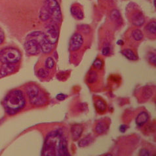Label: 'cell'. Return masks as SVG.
<instances>
[{"mask_svg": "<svg viewBox=\"0 0 156 156\" xmlns=\"http://www.w3.org/2000/svg\"><path fill=\"white\" fill-rule=\"evenodd\" d=\"M26 105V100L22 90L15 89L11 90L3 101V106L6 113L15 115L23 110Z\"/></svg>", "mask_w": 156, "mask_h": 156, "instance_id": "obj_1", "label": "cell"}, {"mask_svg": "<svg viewBox=\"0 0 156 156\" xmlns=\"http://www.w3.org/2000/svg\"><path fill=\"white\" fill-rule=\"evenodd\" d=\"M63 136V131L61 129L55 130L49 133L45 138L42 155H57L60 142Z\"/></svg>", "mask_w": 156, "mask_h": 156, "instance_id": "obj_2", "label": "cell"}, {"mask_svg": "<svg viewBox=\"0 0 156 156\" xmlns=\"http://www.w3.org/2000/svg\"><path fill=\"white\" fill-rule=\"evenodd\" d=\"M26 92L30 102L34 106H41L47 102V98L45 94L36 85H28L26 87Z\"/></svg>", "mask_w": 156, "mask_h": 156, "instance_id": "obj_3", "label": "cell"}, {"mask_svg": "<svg viewBox=\"0 0 156 156\" xmlns=\"http://www.w3.org/2000/svg\"><path fill=\"white\" fill-rule=\"evenodd\" d=\"M21 59V53L17 49L8 47L0 51V62L3 64H16Z\"/></svg>", "mask_w": 156, "mask_h": 156, "instance_id": "obj_4", "label": "cell"}, {"mask_svg": "<svg viewBox=\"0 0 156 156\" xmlns=\"http://www.w3.org/2000/svg\"><path fill=\"white\" fill-rule=\"evenodd\" d=\"M27 38H32L36 40L41 47V51L44 54H49L53 49V45L47 40L45 33L42 32H34L30 33Z\"/></svg>", "mask_w": 156, "mask_h": 156, "instance_id": "obj_5", "label": "cell"}, {"mask_svg": "<svg viewBox=\"0 0 156 156\" xmlns=\"http://www.w3.org/2000/svg\"><path fill=\"white\" fill-rule=\"evenodd\" d=\"M43 6L48 11L52 20L57 24L60 23L62 20V13L60 5L57 0H45Z\"/></svg>", "mask_w": 156, "mask_h": 156, "instance_id": "obj_6", "label": "cell"}, {"mask_svg": "<svg viewBox=\"0 0 156 156\" xmlns=\"http://www.w3.org/2000/svg\"><path fill=\"white\" fill-rule=\"evenodd\" d=\"M47 40L51 44H55L58 40L59 36V28L57 23L51 20V23L47 26L46 32L45 33Z\"/></svg>", "mask_w": 156, "mask_h": 156, "instance_id": "obj_7", "label": "cell"}, {"mask_svg": "<svg viewBox=\"0 0 156 156\" xmlns=\"http://www.w3.org/2000/svg\"><path fill=\"white\" fill-rule=\"evenodd\" d=\"M24 49L30 55H36L40 53L41 47L38 42L32 38H27L24 43Z\"/></svg>", "mask_w": 156, "mask_h": 156, "instance_id": "obj_8", "label": "cell"}, {"mask_svg": "<svg viewBox=\"0 0 156 156\" xmlns=\"http://www.w3.org/2000/svg\"><path fill=\"white\" fill-rule=\"evenodd\" d=\"M83 44V38L79 33L74 34L71 37L70 42V49L72 51L79 50Z\"/></svg>", "mask_w": 156, "mask_h": 156, "instance_id": "obj_9", "label": "cell"}, {"mask_svg": "<svg viewBox=\"0 0 156 156\" xmlns=\"http://www.w3.org/2000/svg\"><path fill=\"white\" fill-rule=\"evenodd\" d=\"M16 66L15 64H3L0 67V78L5 77L15 72Z\"/></svg>", "mask_w": 156, "mask_h": 156, "instance_id": "obj_10", "label": "cell"}, {"mask_svg": "<svg viewBox=\"0 0 156 156\" xmlns=\"http://www.w3.org/2000/svg\"><path fill=\"white\" fill-rule=\"evenodd\" d=\"M83 127L80 124H75L72 125L71 127L72 137L73 140H77L81 137L82 133H83Z\"/></svg>", "mask_w": 156, "mask_h": 156, "instance_id": "obj_11", "label": "cell"}, {"mask_svg": "<svg viewBox=\"0 0 156 156\" xmlns=\"http://www.w3.org/2000/svg\"><path fill=\"white\" fill-rule=\"evenodd\" d=\"M145 22L144 16L141 12H136L132 16V23L136 27H141Z\"/></svg>", "mask_w": 156, "mask_h": 156, "instance_id": "obj_12", "label": "cell"}, {"mask_svg": "<svg viewBox=\"0 0 156 156\" xmlns=\"http://www.w3.org/2000/svg\"><path fill=\"white\" fill-rule=\"evenodd\" d=\"M149 119V115L146 112H141L136 118V123L138 126L142 127Z\"/></svg>", "mask_w": 156, "mask_h": 156, "instance_id": "obj_13", "label": "cell"}, {"mask_svg": "<svg viewBox=\"0 0 156 156\" xmlns=\"http://www.w3.org/2000/svg\"><path fill=\"white\" fill-rule=\"evenodd\" d=\"M70 11L72 15L74 16L76 19L78 20H82L83 19V12L80 7H78L77 5H73L71 7Z\"/></svg>", "mask_w": 156, "mask_h": 156, "instance_id": "obj_14", "label": "cell"}, {"mask_svg": "<svg viewBox=\"0 0 156 156\" xmlns=\"http://www.w3.org/2000/svg\"><path fill=\"white\" fill-rule=\"evenodd\" d=\"M108 128V124L105 122V121H99L95 126L94 130L95 132L99 135H101V134L105 133Z\"/></svg>", "mask_w": 156, "mask_h": 156, "instance_id": "obj_15", "label": "cell"}, {"mask_svg": "<svg viewBox=\"0 0 156 156\" xmlns=\"http://www.w3.org/2000/svg\"><path fill=\"white\" fill-rule=\"evenodd\" d=\"M95 106L100 112H105L107 110V105L102 99H97L95 101Z\"/></svg>", "mask_w": 156, "mask_h": 156, "instance_id": "obj_16", "label": "cell"}, {"mask_svg": "<svg viewBox=\"0 0 156 156\" xmlns=\"http://www.w3.org/2000/svg\"><path fill=\"white\" fill-rule=\"evenodd\" d=\"M122 54L130 60H136L138 59L137 56L135 55V53L130 49H125L123 50Z\"/></svg>", "mask_w": 156, "mask_h": 156, "instance_id": "obj_17", "label": "cell"}, {"mask_svg": "<svg viewBox=\"0 0 156 156\" xmlns=\"http://www.w3.org/2000/svg\"><path fill=\"white\" fill-rule=\"evenodd\" d=\"M110 17H111V19L113 21L115 22L116 23H119V24L122 23V19H121V14L118 10L114 9L113 11H112Z\"/></svg>", "mask_w": 156, "mask_h": 156, "instance_id": "obj_18", "label": "cell"}, {"mask_svg": "<svg viewBox=\"0 0 156 156\" xmlns=\"http://www.w3.org/2000/svg\"><path fill=\"white\" fill-rule=\"evenodd\" d=\"M39 17H40V20L43 22L47 21L49 19H51V16L49 14L48 11H47V9L44 6H43L42 8L41 9L40 15H39Z\"/></svg>", "mask_w": 156, "mask_h": 156, "instance_id": "obj_19", "label": "cell"}, {"mask_svg": "<svg viewBox=\"0 0 156 156\" xmlns=\"http://www.w3.org/2000/svg\"><path fill=\"white\" fill-rule=\"evenodd\" d=\"M92 141H93L92 136L89 135L83 138H82L81 140H80L79 143H78V146H79L80 148H84V147L89 146L90 143L92 142Z\"/></svg>", "mask_w": 156, "mask_h": 156, "instance_id": "obj_20", "label": "cell"}, {"mask_svg": "<svg viewBox=\"0 0 156 156\" xmlns=\"http://www.w3.org/2000/svg\"><path fill=\"white\" fill-rule=\"evenodd\" d=\"M97 73L96 71L91 70L88 73L87 77V81L89 83H94V82H96L97 80Z\"/></svg>", "mask_w": 156, "mask_h": 156, "instance_id": "obj_21", "label": "cell"}, {"mask_svg": "<svg viewBox=\"0 0 156 156\" xmlns=\"http://www.w3.org/2000/svg\"><path fill=\"white\" fill-rule=\"evenodd\" d=\"M142 95L144 99H149L152 97L153 90L150 87L146 86L142 89Z\"/></svg>", "mask_w": 156, "mask_h": 156, "instance_id": "obj_22", "label": "cell"}, {"mask_svg": "<svg viewBox=\"0 0 156 156\" xmlns=\"http://www.w3.org/2000/svg\"><path fill=\"white\" fill-rule=\"evenodd\" d=\"M132 37L135 41H140L144 37V35H143V33L140 30L136 29L133 31Z\"/></svg>", "mask_w": 156, "mask_h": 156, "instance_id": "obj_23", "label": "cell"}, {"mask_svg": "<svg viewBox=\"0 0 156 156\" xmlns=\"http://www.w3.org/2000/svg\"><path fill=\"white\" fill-rule=\"evenodd\" d=\"M146 30L147 32L151 34H155L156 33V23L155 21L151 22L146 27Z\"/></svg>", "mask_w": 156, "mask_h": 156, "instance_id": "obj_24", "label": "cell"}, {"mask_svg": "<svg viewBox=\"0 0 156 156\" xmlns=\"http://www.w3.org/2000/svg\"><path fill=\"white\" fill-rule=\"evenodd\" d=\"M37 75L38 77H40L41 78H46L49 75V72L48 70V69H47L46 68H41L37 70Z\"/></svg>", "mask_w": 156, "mask_h": 156, "instance_id": "obj_25", "label": "cell"}, {"mask_svg": "<svg viewBox=\"0 0 156 156\" xmlns=\"http://www.w3.org/2000/svg\"><path fill=\"white\" fill-rule=\"evenodd\" d=\"M55 66V61L51 57H48L45 61V66L48 70H51L53 69Z\"/></svg>", "mask_w": 156, "mask_h": 156, "instance_id": "obj_26", "label": "cell"}, {"mask_svg": "<svg viewBox=\"0 0 156 156\" xmlns=\"http://www.w3.org/2000/svg\"><path fill=\"white\" fill-rule=\"evenodd\" d=\"M103 66V62L101 59L97 58L94 60V62H93V66L94 68L97 69V70H101Z\"/></svg>", "mask_w": 156, "mask_h": 156, "instance_id": "obj_27", "label": "cell"}, {"mask_svg": "<svg viewBox=\"0 0 156 156\" xmlns=\"http://www.w3.org/2000/svg\"><path fill=\"white\" fill-rule=\"evenodd\" d=\"M80 28H79L80 30V31H81L84 34H87L90 32V28L88 27L87 25H81Z\"/></svg>", "mask_w": 156, "mask_h": 156, "instance_id": "obj_28", "label": "cell"}, {"mask_svg": "<svg viewBox=\"0 0 156 156\" xmlns=\"http://www.w3.org/2000/svg\"><path fill=\"white\" fill-rule=\"evenodd\" d=\"M148 60L151 64L155 65L156 64V57L155 53H150L148 56Z\"/></svg>", "mask_w": 156, "mask_h": 156, "instance_id": "obj_29", "label": "cell"}, {"mask_svg": "<svg viewBox=\"0 0 156 156\" xmlns=\"http://www.w3.org/2000/svg\"><path fill=\"white\" fill-rule=\"evenodd\" d=\"M110 52V49L109 47H104V48L102 49V54L104 55V56H107L109 55Z\"/></svg>", "mask_w": 156, "mask_h": 156, "instance_id": "obj_30", "label": "cell"}, {"mask_svg": "<svg viewBox=\"0 0 156 156\" xmlns=\"http://www.w3.org/2000/svg\"><path fill=\"white\" fill-rule=\"evenodd\" d=\"M66 97H67V95L64 94L62 93H60L57 95L56 98H57L59 101H64V100H65V98H66Z\"/></svg>", "mask_w": 156, "mask_h": 156, "instance_id": "obj_31", "label": "cell"}, {"mask_svg": "<svg viewBox=\"0 0 156 156\" xmlns=\"http://www.w3.org/2000/svg\"><path fill=\"white\" fill-rule=\"evenodd\" d=\"M150 152L146 149H142L140 151V155H144V156H148L150 155Z\"/></svg>", "mask_w": 156, "mask_h": 156, "instance_id": "obj_32", "label": "cell"}, {"mask_svg": "<svg viewBox=\"0 0 156 156\" xmlns=\"http://www.w3.org/2000/svg\"><path fill=\"white\" fill-rule=\"evenodd\" d=\"M4 40H5V34L2 29L0 28V45L4 41Z\"/></svg>", "mask_w": 156, "mask_h": 156, "instance_id": "obj_33", "label": "cell"}, {"mask_svg": "<svg viewBox=\"0 0 156 156\" xmlns=\"http://www.w3.org/2000/svg\"><path fill=\"white\" fill-rule=\"evenodd\" d=\"M127 126L125 125H121V126H120V127H119V131H120V132L121 133H125V131H126V130H127Z\"/></svg>", "mask_w": 156, "mask_h": 156, "instance_id": "obj_34", "label": "cell"}, {"mask_svg": "<svg viewBox=\"0 0 156 156\" xmlns=\"http://www.w3.org/2000/svg\"><path fill=\"white\" fill-rule=\"evenodd\" d=\"M117 43H118V45H123V41H121V40H119L118 42H117Z\"/></svg>", "mask_w": 156, "mask_h": 156, "instance_id": "obj_35", "label": "cell"}]
</instances>
